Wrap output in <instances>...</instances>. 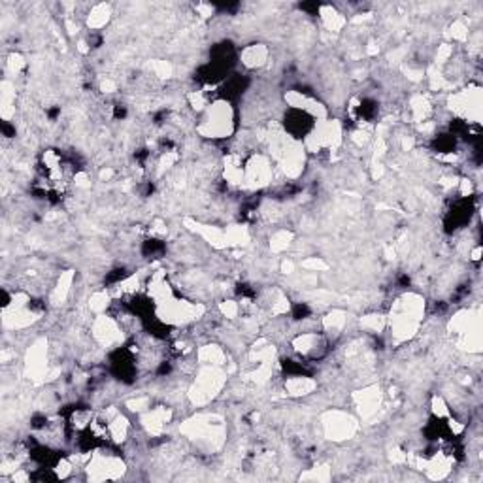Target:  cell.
I'll return each instance as SVG.
<instances>
[{
  "mask_svg": "<svg viewBox=\"0 0 483 483\" xmlns=\"http://www.w3.org/2000/svg\"><path fill=\"white\" fill-rule=\"evenodd\" d=\"M235 131V116L227 100H215L204 110L198 132L204 138H227Z\"/></svg>",
  "mask_w": 483,
  "mask_h": 483,
  "instance_id": "1",
  "label": "cell"
},
{
  "mask_svg": "<svg viewBox=\"0 0 483 483\" xmlns=\"http://www.w3.org/2000/svg\"><path fill=\"white\" fill-rule=\"evenodd\" d=\"M323 429H325V434L330 440H345L355 432L357 423L350 416H344L340 411H332L323 419Z\"/></svg>",
  "mask_w": 483,
  "mask_h": 483,
  "instance_id": "2",
  "label": "cell"
},
{
  "mask_svg": "<svg viewBox=\"0 0 483 483\" xmlns=\"http://www.w3.org/2000/svg\"><path fill=\"white\" fill-rule=\"evenodd\" d=\"M283 389H286V395L289 396H306L317 389V381L312 380L310 376H304V374L289 376L283 383Z\"/></svg>",
  "mask_w": 483,
  "mask_h": 483,
  "instance_id": "3",
  "label": "cell"
},
{
  "mask_svg": "<svg viewBox=\"0 0 483 483\" xmlns=\"http://www.w3.org/2000/svg\"><path fill=\"white\" fill-rule=\"evenodd\" d=\"M240 63L248 68H261L268 63V50L263 44H251L240 53Z\"/></svg>",
  "mask_w": 483,
  "mask_h": 483,
  "instance_id": "4",
  "label": "cell"
},
{
  "mask_svg": "<svg viewBox=\"0 0 483 483\" xmlns=\"http://www.w3.org/2000/svg\"><path fill=\"white\" fill-rule=\"evenodd\" d=\"M89 17H87V27L93 30H98L103 29V27H106V23L110 21V15H111V10L110 6H106V4H96V6L91 8V12H89Z\"/></svg>",
  "mask_w": 483,
  "mask_h": 483,
  "instance_id": "5",
  "label": "cell"
}]
</instances>
